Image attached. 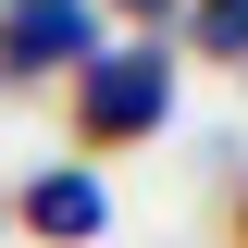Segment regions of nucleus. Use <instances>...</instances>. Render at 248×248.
<instances>
[{
    "label": "nucleus",
    "instance_id": "nucleus-1",
    "mask_svg": "<svg viewBox=\"0 0 248 248\" xmlns=\"http://www.w3.org/2000/svg\"><path fill=\"white\" fill-rule=\"evenodd\" d=\"M161 112H174V62L161 50H87L75 62V137L87 149H137Z\"/></svg>",
    "mask_w": 248,
    "mask_h": 248
},
{
    "label": "nucleus",
    "instance_id": "nucleus-2",
    "mask_svg": "<svg viewBox=\"0 0 248 248\" xmlns=\"http://www.w3.org/2000/svg\"><path fill=\"white\" fill-rule=\"evenodd\" d=\"M0 62H13V75L87 62V0H13V25H0Z\"/></svg>",
    "mask_w": 248,
    "mask_h": 248
},
{
    "label": "nucleus",
    "instance_id": "nucleus-3",
    "mask_svg": "<svg viewBox=\"0 0 248 248\" xmlns=\"http://www.w3.org/2000/svg\"><path fill=\"white\" fill-rule=\"evenodd\" d=\"M25 223L62 236V248H87L99 223H112V199H99V174H37V186H25Z\"/></svg>",
    "mask_w": 248,
    "mask_h": 248
},
{
    "label": "nucleus",
    "instance_id": "nucleus-4",
    "mask_svg": "<svg viewBox=\"0 0 248 248\" xmlns=\"http://www.w3.org/2000/svg\"><path fill=\"white\" fill-rule=\"evenodd\" d=\"M199 50H223V62L248 50V0H199Z\"/></svg>",
    "mask_w": 248,
    "mask_h": 248
},
{
    "label": "nucleus",
    "instance_id": "nucleus-5",
    "mask_svg": "<svg viewBox=\"0 0 248 248\" xmlns=\"http://www.w3.org/2000/svg\"><path fill=\"white\" fill-rule=\"evenodd\" d=\"M124 13H161V0H124Z\"/></svg>",
    "mask_w": 248,
    "mask_h": 248
}]
</instances>
